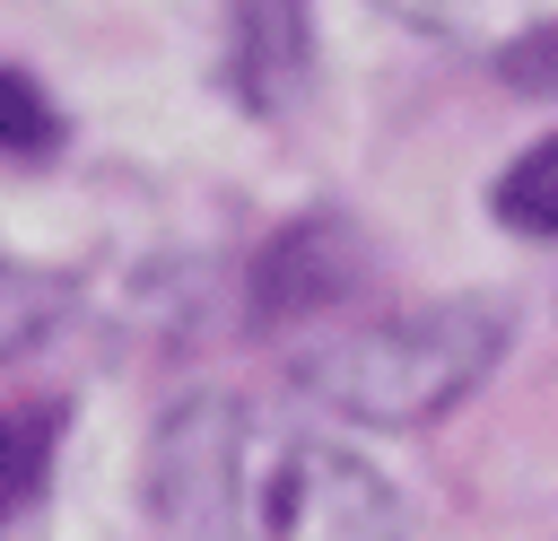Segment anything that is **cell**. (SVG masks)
<instances>
[{"label": "cell", "instance_id": "5b68a950", "mask_svg": "<svg viewBox=\"0 0 558 541\" xmlns=\"http://www.w3.org/2000/svg\"><path fill=\"white\" fill-rule=\"evenodd\" d=\"M497 218L514 227V236H558V140H541V148H523L506 175H497Z\"/></svg>", "mask_w": 558, "mask_h": 541}, {"label": "cell", "instance_id": "6da1fadb", "mask_svg": "<svg viewBox=\"0 0 558 541\" xmlns=\"http://www.w3.org/2000/svg\"><path fill=\"white\" fill-rule=\"evenodd\" d=\"M157 541H410L401 489L331 428L201 393L148 445Z\"/></svg>", "mask_w": 558, "mask_h": 541}, {"label": "cell", "instance_id": "8992f818", "mask_svg": "<svg viewBox=\"0 0 558 541\" xmlns=\"http://www.w3.org/2000/svg\"><path fill=\"white\" fill-rule=\"evenodd\" d=\"M35 480H44V428L0 410V515H17L35 497Z\"/></svg>", "mask_w": 558, "mask_h": 541}, {"label": "cell", "instance_id": "7a4b0ae2", "mask_svg": "<svg viewBox=\"0 0 558 541\" xmlns=\"http://www.w3.org/2000/svg\"><path fill=\"white\" fill-rule=\"evenodd\" d=\"M506 349V305L497 297H418L392 314L323 323L296 349V384L357 428H427L453 410Z\"/></svg>", "mask_w": 558, "mask_h": 541}, {"label": "cell", "instance_id": "277c9868", "mask_svg": "<svg viewBox=\"0 0 558 541\" xmlns=\"http://www.w3.org/2000/svg\"><path fill=\"white\" fill-rule=\"evenodd\" d=\"M227 79L253 113H288L314 79V9L305 0H227Z\"/></svg>", "mask_w": 558, "mask_h": 541}, {"label": "cell", "instance_id": "ba28073f", "mask_svg": "<svg viewBox=\"0 0 558 541\" xmlns=\"http://www.w3.org/2000/svg\"><path fill=\"white\" fill-rule=\"evenodd\" d=\"M44 140V105L26 79H0V148H35Z\"/></svg>", "mask_w": 558, "mask_h": 541}, {"label": "cell", "instance_id": "52a82bcc", "mask_svg": "<svg viewBox=\"0 0 558 541\" xmlns=\"http://www.w3.org/2000/svg\"><path fill=\"white\" fill-rule=\"evenodd\" d=\"M44 323H52V288L26 270H0V358H17Z\"/></svg>", "mask_w": 558, "mask_h": 541}, {"label": "cell", "instance_id": "3957f363", "mask_svg": "<svg viewBox=\"0 0 558 541\" xmlns=\"http://www.w3.org/2000/svg\"><path fill=\"white\" fill-rule=\"evenodd\" d=\"M418 35L497 52L523 87H558V0H384Z\"/></svg>", "mask_w": 558, "mask_h": 541}]
</instances>
